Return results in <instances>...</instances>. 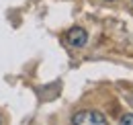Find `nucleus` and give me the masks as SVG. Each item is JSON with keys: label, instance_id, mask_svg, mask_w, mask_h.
<instances>
[{"label": "nucleus", "instance_id": "20e7f679", "mask_svg": "<svg viewBox=\"0 0 133 125\" xmlns=\"http://www.w3.org/2000/svg\"><path fill=\"white\" fill-rule=\"evenodd\" d=\"M0 125H2V121H0Z\"/></svg>", "mask_w": 133, "mask_h": 125}, {"label": "nucleus", "instance_id": "f03ea898", "mask_svg": "<svg viewBox=\"0 0 133 125\" xmlns=\"http://www.w3.org/2000/svg\"><path fill=\"white\" fill-rule=\"evenodd\" d=\"M68 43L72 47H84L88 43V31L82 29V27H74V29H70L68 31Z\"/></svg>", "mask_w": 133, "mask_h": 125}, {"label": "nucleus", "instance_id": "f257e3e1", "mask_svg": "<svg viewBox=\"0 0 133 125\" xmlns=\"http://www.w3.org/2000/svg\"><path fill=\"white\" fill-rule=\"evenodd\" d=\"M72 123L74 125H107V119H104V115L98 113V111L84 109V111H78V113L72 117Z\"/></svg>", "mask_w": 133, "mask_h": 125}, {"label": "nucleus", "instance_id": "7ed1b4c3", "mask_svg": "<svg viewBox=\"0 0 133 125\" xmlns=\"http://www.w3.org/2000/svg\"><path fill=\"white\" fill-rule=\"evenodd\" d=\"M119 125H133V113L123 115V117H121V121H119Z\"/></svg>", "mask_w": 133, "mask_h": 125}]
</instances>
